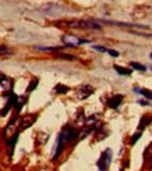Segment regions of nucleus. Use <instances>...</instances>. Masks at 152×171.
I'll return each instance as SVG.
<instances>
[{
  "mask_svg": "<svg viewBox=\"0 0 152 171\" xmlns=\"http://www.w3.org/2000/svg\"><path fill=\"white\" fill-rule=\"evenodd\" d=\"M149 57H151V60H152V53H151V54H149Z\"/></svg>",
  "mask_w": 152,
  "mask_h": 171,
  "instance_id": "4be33fe9",
  "label": "nucleus"
},
{
  "mask_svg": "<svg viewBox=\"0 0 152 171\" xmlns=\"http://www.w3.org/2000/svg\"><path fill=\"white\" fill-rule=\"evenodd\" d=\"M60 136L64 139L66 143L74 142V140H77L80 138V131L71 125H66L64 128L62 129V132H60Z\"/></svg>",
  "mask_w": 152,
  "mask_h": 171,
  "instance_id": "f257e3e1",
  "label": "nucleus"
},
{
  "mask_svg": "<svg viewBox=\"0 0 152 171\" xmlns=\"http://www.w3.org/2000/svg\"><path fill=\"white\" fill-rule=\"evenodd\" d=\"M38 82H39V79H38V78H34V79H32L31 84H29L28 88H27V92H32V90H34L35 88L38 86Z\"/></svg>",
  "mask_w": 152,
  "mask_h": 171,
  "instance_id": "f8f14e48",
  "label": "nucleus"
},
{
  "mask_svg": "<svg viewBox=\"0 0 152 171\" xmlns=\"http://www.w3.org/2000/svg\"><path fill=\"white\" fill-rule=\"evenodd\" d=\"M62 40H63V43H64L66 46H68V48H77V46L82 45V43L89 42V40H87V39H80V38H77L76 35H71V34L63 35Z\"/></svg>",
  "mask_w": 152,
  "mask_h": 171,
  "instance_id": "7ed1b4c3",
  "label": "nucleus"
},
{
  "mask_svg": "<svg viewBox=\"0 0 152 171\" xmlns=\"http://www.w3.org/2000/svg\"><path fill=\"white\" fill-rule=\"evenodd\" d=\"M115 70L117 71L120 75H130V74H131L130 68H124V67H120V65H115Z\"/></svg>",
  "mask_w": 152,
  "mask_h": 171,
  "instance_id": "9d476101",
  "label": "nucleus"
},
{
  "mask_svg": "<svg viewBox=\"0 0 152 171\" xmlns=\"http://www.w3.org/2000/svg\"><path fill=\"white\" fill-rule=\"evenodd\" d=\"M68 90H70V88L66 86V85H62V84H57L56 86H54V92L56 93H67Z\"/></svg>",
  "mask_w": 152,
  "mask_h": 171,
  "instance_id": "1a4fd4ad",
  "label": "nucleus"
},
{
  "mask_svg": "<svg viewBox=\"0 0 152 171\" xmlns=\"http://www.w3.org/2000/svg\"><path fill=\"white\" fill-rule=\"evenodd\" d=\"M37 121V115L35 114H27L18 121V131H23V129H27L32 125V124Z\"/></svg>",
  "mask_w": 152,
  "mask_h": 171,
  "instance_id": "20e7f679",
  "label": "nucleus"
},
{
  "mask_svg": "<svg viewBox=\"0 0 152 171\" xmlns=\"http://www.w3.org/2000/svg\"><path fill=\"white\" fill-rule=\"evenodd\" d=\"M123 99H124L123 95H115V96H112L110 99H107V106H109L110 109H117V107L121 104Z\"/></svg>",
  "mask_w": 152,
  "mask_h": 171,
  "instance_id": "423d86ee",
  "label": "nucleus"
},
{
  "mask_svg": "<svg viewBox=\"0 0 152 171\" xmlns=\"http://www.w3.org/2000/svg\"><path fill=\"white\" fill-rule=\"evenodd\" d=\"M54 57H57V59H64V60H74L76 59V56H73V54H62V53L56 54Z\"/></svg>",
  "mask_w": 152,
  "mask_h": 171,
  "instance_id": "2eb2a0df",
  "label": "nucleus"
},
{
  "mask_svg": "<svg viewBox=\"0 0 152 171\" xmlns=\"http://www.w3.org/2000/svg\"><path fill=\"white\" fill-rule=\"evenodd\" d=\"M138 93H141V95H144L148 100H152V90H149V89H141L140 88V92Z\"/></svg>",
  "mask_w": 152,
  "mask_h": 171,
  "instance_id": "ddd939ff",
  "label": "nucleus"
},
{
  "mask_svg": "<svg viewBox=\"0 0 152 171\" xmlns=\"http://www.w3.org/2000/svg\"><path fill=\"white\" fill-rule=\"evenodd\" d=\"M151 121H152V117H149V115H144V117L140 120V131H142Z\"/></svg>",
  "mask_w": 152,
  "mask_h": 171,
  "instance_id": "6e6552de",
  "label": "nucleus"
},
{
  "mask_svg": "<svg viewBox=\"0 0 152 171\" xmlns=\"http://www.w3.org/2000/svg\"><path fill=\"white\" fill-rule=\"evenodd\" d=\"M0 85L3 86L4 90H11V88H13V81L9 78V77L4 75V74H0Z\"/></svg>",
  "mask_w": 152,
  "mask_h": 171,
  "instance_id": "0eeeda50",
  "label": "nucleus"
},
{
  "mask_svg": "<svg viewBox=\"0 0 152 171\" xmlns=\"http://www.w3.org/2000/svg\"><path fill=\"white\" fill-rule=\"evenodd\" d=\"M37 50H42V52H59L62 50V48H39V46H37Z\"/></svg>",
  "mask_w": 152,
  "mask_h": 171,
  "instance_id": "4468645a",
  "label": "nucleus"
},
{
  "mask_svg": "<svg viewBox=\"0 0 152 171\" xmlns=\"http://www.w3.org/2000/svg\"><path fill=\"white\" fill-rule=\"evenodd\" d=\"M95 50H98V52H102V53H105V52H107V49L106 48H103V46H99V45H95V46H92Z\"/></svg>",
  "mask_w": 152,
  "mask_h": 171,
  "instance_id": "f3484780",
  "label": "nucleus"
},
{
  "mask_svg": "<svg viewBox=\"0 0 152 171\" xmlns=\"http://www.w3.org/2000/svg\"><path fill=\"white\" fill-rule=\"evenodd\" d=\"M151 70H152V67H151Z\"/></svg>",
  "mask_w": 152,
  "mask_h": 171,
  "instance_id": "5701e85b",
  "label": "nucleus"
},
{
  "mask_svg": "<svg viewBox=\"0 0 152 171\" xmlns=\"http://www.w3.org/2000/svg\"><path fill=\"white\" fill-rule=\"evenodd\" d=\"M141 138V131H138V132H135L134 135H132L131 136V139H130V145H134L135 142H137L138 139H140Z\"/></svg>",
  "mask_w": 152,
  "mask_h": 171,
  "instance_id": "dca6fc26",
  "label": "nucleus"
},
{
  "mask_svg": "<svg viewBox=\"0 0 152 171\" xmlns=\"http://www.w3.org/2000/svg\"><path fill=\"white\" fill-rule=\"evenodd\" d=\"M149 167L152 168V159H151V163H149Z\"/></svg>",
  "mask_w": 152,
  "mask_h": 171,
  "instance_id": "412c9836",
  "label": "nucleus"
},
{
  "mask_svg": "<svg viewBox=\"0 0 152 171\" xmlns=\"http://www.w3.org/2000/svg\"><path fill=\"white\" fill-rule=\"evenodd\" d=\"M130 67H132L134 70H138V71H145L146 67L142 64H140V63H135V61H131L130 63Z\"/></svg>",
  "mask_w": 152,
  "mask_h": 171,
  "instance_id": "9b49d317",
  "label": "nucleus"
},
{
  "mask_svg": "<svg viewBox=\"0 0 152 171\" xmlns=\"http://www.w3.org/2000/svg\"><path fill=\"white\" fill-rule=\"evenodd\" d=\"M107 53L113 57H119V52L117 50H113V49H107Z\"/></svg>",
  "mask_w": 152,
  "mask_h": 171,
  "instance_id": "6ab92c4d",
  "label": "nucleus"
},
{
  "mask_svg": "<svg viewBox=\"0 0 152 171\" xmlns=\"http://www.w3.org/2000/svg\"><path fill=\"white\" fill-rule=\"evenodd\" d=\"M92 93H93V88L91 86V85H82V86L78 89V93H77V96H78V99L84 100V99L89 98Z\"/></svg>",
  "mask_w": 152,
  "mask_h": 171,
  "instance_id": "39448f33",
  "label": "nucleus"
},
{
  "mask_svg": "<svg viewBox=\"0 0 152 171\" xmlns=\"http://www.w3.org/2000/svg\"><path fill=\"white\" fill-rule=\"evenodd\" d=\"M9 53H10V50L6 46H0V56H2V54H9Z\"/></svg>",
  "mask_w": 152,
  "mask_h": 171,
  "instance_id": "a211bd4d",
  "label": "nucleus"
},
{
  "mask_svg": "<svg viewBox=\"0 0 152 171\" xmlns=\"http://www.w3.org/2000/svg\"><path fill=\"white\" fill-rule=\"evenodd\" d=\"M110 161H112V150H110V149H106V150L101 154L98 163H96L99 171H106L110 165Z\"/></svg>",
  "mask_w": 152,
  "mask_h": 171,
  "instance_id": "f03ea898",
  "label": "nucleus"
},
{
  "mask_svg": "<svg viewBox=\"0 0 152 171\" xmlns=\"http://www.w3.org/2000/svg\"><path fill=\"white\" fill-rule=\"evenodd\" d=\"M138 103H140V104H142V106H149V102L144 100V99H140V100H138Z\"/></svg>",
  "mask_w": 152,
  "mask_h": 171,
  "instance_id": "aec40b11",
  "label": "nucleus"
}]
</instances>
